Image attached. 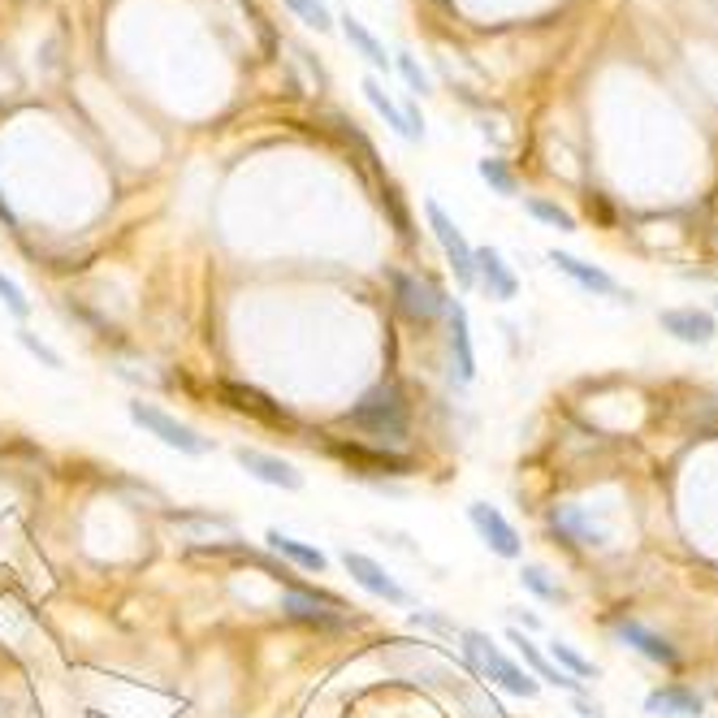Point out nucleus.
Instances as JSON below:
<instances>
[{
    "label": "nucleus",
    "mask_w": 718,
    "mask_h": 718,
    "mask_svg": "<svg viewBox=\"0 0 718 718\" xmlns=\"http://www.w3.org/2000/svg\"><path fill=\"white\" fill-rule=\"evenodd\" d=\"M351 428H359L363 437H376L381 446L402 441L407 437V398H402V389L389 385V381L368 389L351 407Z\"/></svg>",
    "instance_id": "obj_1"
},
{
    "label": "nucleus",
    "mask_w": 718,
    "mask_h": 718,
    "mask_svg": "<svg viewBox=\"0 0 718 718\" xmlns=\"http://www.w3.org/2000/svg\"><path fill=\"white\" fill-rule=\"evenodd\" d=\"M459 641H463L467 658L476 663V671H480L485 680H493V684H498V689H507L511 697H537V689H541V684H537L524 667H515V663H511V658H507V654H502V650H498L485 632H472V628H467V632H459Z\"/></svg>",
    "instance_id": "obj_2"
},
{
    "label": "nucleus",
    "mask_w": 718,
    "mask_h": 718,
    "mask_svg": "<svg viewBox=\"0 0 718 718\" xmlns=\"http://www.w3.org/2000/svg\"><path fill=\"white\" fill-rule=\"evenodd\" d=\"M130 420H134L148 437L165 441V446H169V450H178V454L204 459V454H213V450H217V446H213V437H204L200 428H191L187 420H178V415H169V411H161V407H152V402H130Z\"/></svg>",
    "instance_id": "obj_3"
},
{
    "label": "nucleus",
    "mask_w": 718,
    "mask_h": 718,
    "mask_svg": "<svg viewBox=\"0 0 718 718\" xmlns=\"http://www.w3.org/2000/svg\"><path fill=\"white\" fill-rule=\"evenodd\" d=\"M330 454H334V459H343V463L351 467V476L372 480L376 489H385V480H389V476H411V467H415L407 454H394V450H385V446L334 441V446H330Z\"/></svg>",
    "instance_id": "obj_4"
},
{
    "label": "nucleus",
    "mask_w": 718,
    "mask_h": 718,
    "mask_svg": "<svg viewBox=\"0 0 718 718\" xmlns=\"http://www.w3.org/2000/svg\"><path fill=\"white\" fill-rule=\"evenodd\" d=\"M424 217H428V230H433V239H437V247H441V256H446V265L454 269V282L463 286V291H472L476 286V269H472V243L463 239V230L454 226V217L437 204V200H424Z\"/></svg>",
    "instance_id": "obj_5"
},
{
    "label": "nucleus",
    "mask_w": 718,
    "mask_h": 718,
    "mask_svg": "<svg viewBox=\"0 0 718 718\" xmlns=\"http://www.w3.org/2000/svg\"><path fill=\"white\" fill-rule=\"evenodd\" d=\"M389 286H394V308L402 312V321H411V325H433L437 317H446V295L433 286V282H424V278H415V273H389Z\"/></svg>",
    "instance_id": "obj_6"
},
{
    "label": "nucleus",
    "mask_w": 718,
    "mask_h": 718,
    "mask_svg": "<svg viewBox=\"0 0 718 718\" xmlns=\"http://www.w3.org/2000/svg\"><path fill=\"white\" fill-rule=\"evenodd\" d=\"M282 611L286 619L304 624V628H347L351 619L343 615V602L330 598V593H312V589H286L282 593Z\"/></svg>",
    "instance_id": "obj_7"
},
{
    "label": "nucleus",
    "mask_w": 718,
    "mask_h": 718,
    "mask_svg": "<svg viewBox=\"0 0 718 718\" xmlns=\"http://www.w3.org/2000/svg\"><path fill=\"white\" fill-rule=\"evenodd\" d=\"M234 459H239V467H243L247 476H256L260 485H273V489H286V493H299V489H304V472H299L291 459H278V454L256 450V446H239Z\"/></svg>",
    "instance_id": "obj_8"
},
{
    "label": "nucleus",
    "mask_w": 718,
    "mask_h": 718,
    "mask_svg": "<svg viewBox=\"0 0 718 718\" xmlns=\"http://www.w3.org/2000/svg\"><path fill=\"white\" fill-rule=\"evenodd\" d=\"M467 520H472L476 537H480L498 559H520V554H524V541H520L515 524H511L498 507H489V502H472V507H467Z\"/></svg>",
    "instance_id": "obj_9"
},
{
    "label": "nucleus",
    "mask_w": 718,
    "mask_h": 718,
    "mask_svg": "<svg viewBox=\"0 0 718 718\" xmlns=\"http://www.w3.org/2000/svg\"><path fill=\"white\" fill-rule=\"evenodd\" d=\"M343 567H347V576L356 580L363 593H372V598H381V602H389V606H407V589H402L376 559H368V554H359V550H343Z\"/></svg>",
    "instance_id": "obj_10"
},
{
    "label": "nucleus",
    "mask_w": 718,
    "mask_h": 718,
    "mask_svg": "<svg viewBox=\"0 0 718 718\" xmlns=\"http://www.w3.org/2000/svg\"><path fill=\"white\" fill-rule=\"evenodd\" d=\"M546 524H550V533L559 537V541H567V546H606V528L585 511V507H572V502H563V507H550L546 511Z\"/></svg>",
    "instance_id": "obj_11"
},
{
    "label": "nucleus",
    "mask_w": 718,
    "mask_h": 718,
    "mask_svg": "<svg viewBox=\"0 0 718 718\" xmlns=\"http://www.w3.org/2000/svg\"><path fill=\"white\" fill-rule=\"evenodd\" d=\"M472 269H476V282L489 291V299H515L520 295V278L511 273V265L502 260L498 247H472Z\"/></svg>",
    "instance_id": "obj_12"
},
{
    "label": "nucleus",
    "mask_w": 718,
    "mask_h": 718,
    "mask_svg": "<svg viewBox=\"0 0 718 718\" xmlns=\"http://www.w3.org/2000/svg\"><path fill=\"white\" fill-rule=\"evenodd\" d=\"M221 394H226V402H230L234 411H243V415H252V420H260V424L295 428V415H291L282 402H273L269 394L252 389V385H221Z\"/></svg>",
    "instance_id": "obj_13"
},
{
    "label": "nucleus",
    "mask_w": 718,
    "mask_h": 718,
    "mask_svg": "<svg viewBox=\"0 0 718 718\" xmlns=\"http://www.w3.org/2000/svg\"><path fill=\"white\" fill-rule=\"evenodd\" d=\"M615 637H619L624 645H632L637 654H645L650 663H663V667H680V654H676V645H671L667 637H658L654 628H645L641 619H619V624H615Z\"/></svg>",
    "instance_id": "obj_14"
},
{
    "label": "nucleus",
    "mask_w": 718,
    "mask_h": 718,
    "mask_svg": "<svg viewBox=\"0 0 718 718\" xmlns=\"http://www.w3.org/2000/svg\"><path fill=\"white\" fill-rule=\"evenodd\" d=\"M507 641L515 645V654L524 658V671H528L537 684H554V689L580 693V680H572L567 671H559V667H554V663H550V658H546V654H541V650H537V645H533V641H528L520 628H511V632H507Z\"/></svg>",
    "instance_id": "obj_15"
},
{
    "label": "nucleus",
    "mask_w": 718,
    "mask_h": 718,
    "mask_svg": "<svg viewBox=\"0 0 718 718\" xmlns=\"http://www.w3.org/2000/svg\"><path fill=\"white\" fill-rule=\"evenodd\" d=\"M663 330L671 338L689 343V347H706V343H715L718 334L715 317L702 312V308H671V312H663Z\"/></svg>",
    "instance_id": "obj_16"
},
{
    "label": "nucleus",
    "mask_w": 718,
    "mask_h": 718,
    "mask_svg": "<svg viewBox=\"0 0 718 718\" xmlns=\"http://www.w3.org/2000/svg\"><path fill=\"white\" fill-rule=\"evenodd\" d=\"M446 321H450V359H454V372H459V381H472L476 376V351H472L467 308L459 299H450L446 304Z\"/></svg>",
    "instance_id": "obj_17"
},
{
    "label": "nucleus",
    "mask_w": 718,
    "mask_h": 718,
    "mask_svg": "<svg viewBox=\"0 0 718 718\" xmlns=\"http://www.w3.org/2000/svg\"><path fill=\"white\" fill-rule=\"evenodd\" d=\"M550 265L559 269V273H567L576 286H585L589 295H619V282L606 273V269H598V265H585L580 256H572V252H550Z\"/></svg>",
    "instance_id": "obj_18"
},
{
    "label": "nucleus",
    "mask_w": 718,
    "mask_h": 718,
    "mask_svg": "<svg viewBox=\"0 0 718 718\" xmlns=\"http://www.w3.org/2000/svg\"><path fill=\"white\" fill-rule=\"evenodd\" d=\"M645 710L658 718H697L706 710V702L684 684H667V689H654L645 697Z\"/></svg>",
    "instance_id": "obj_19"
},
{
    "label": "nucleus",
    "mask_w": 718,
    "mask_h": 718,
    "mask_svg": "<svg viewBox=\"0 0 718 718\" xmlns=\"http://www.w3.org/2000/svg\"><path fill=\"white\" fill-rule=\"evenodd\" d=\"M338 26H343V39L351 43V52H356V56H363L372 69L389 74V65H394V61H389L385 43H381V39H376V35H372V30H368L359 17H351V13H347V17H338Z\"/></svg>",
    "instance_id": "obj_20"
},
{
    "label": "nucleus",
    "mask_w": 718,
    "mask_h": 718,
    "mask_svg": "<svg viewBox=\"0 0 718 718\" xmlns=\"http://www.w3.org/2000/svg\"><path fill=\"white\" fill-rule=\"evenodd\" d=\"M265 541H269L273 554H282L286 563H295V567H304V572H325V567H330V559H325L317 546H308V541H299V537H291V533L269 528Z\"/></svg>",
    "instance_id": "obj_21"
},
{
    "label": "nucleus",
    "mask_w": 718,
    "mask_h": 718,
    "mask_svg": "<svg viewBox=\"0 0 718 718\" xmlns=\"http://www.w3.org/2000/svg\"><path fill=\"white\" fill-rule=\"evenodd\" d=\"M359 91H363V100H368V104L376 108V117H381V121H385V126H389V130H394L398 139H407V143H411V126H407V117H402V108H398V104L389 100V91H385V82L368 74V78L359 82Z\"/></svg>",
    "instance_id": "obj_22"
},
{
    "label": "nucleus",
    "mask_w": 718,
    "mask_h": 718,
    "mask_svg": "<svg viewBox=\"0 0 718 718\" xmlns=\"http://www.w3.org/2000/svg\"><path fill=\"white\" fill-rule=\"evenodd\" d=\"M524 213H528L533 221H541V226H550V230H559V234H572V230H576V217H572L567 208H559L554 200H541V195H528V200H524Z\"/></svg>",
    "instance_id": "obj_23"
},
{
    "label": "nucleus",
    "mask_w": 718,
    "mask_h": 718,
    "mask_svg": "<svg viewBox=\"0 0 718 718\" xmlns=\"http://www.w3.org/2000/svg\"><path fill=\"white\" fill-rule=\"evenodd\" d=\"M520 585H524L533 598H541V602H567V589H563L559 580H550V572L537 567V563H524V567H520Z\"/></svg>",
    "instance_id": "obj_24"
},
{
    "label": "nucleus",
    "mask_w": 718,
    "mask_h": 718,
    "mask_svg": "<svg viewBox=\"0 0 718 718\" xmlns=\"http://www.w3.org/2000/svg\"><path fill=\"white\" fill-rule=\"evenodd\" d=\"M476 174H480V182L493 191V195H515L520 191V182H515V174L507 169V161H498V156H485V161H476Z\"/></svg>",
    "instance_id": "obj_25"
},
{
    "label": "nucleus",
    "mask_w": 718,
    "mask_h": 718,
    "mask_svg": "<svg viewBox=\"0 0 718 718\" xmlns=\"http://www.w3.org/2000/svg\"><path fill=\"white\" fill-rule=\"evenodd\" d=\"M546 658H550V663H554L559 671H567L572 680H598V667H593L589 658H580V654H576V650H572L567 641H554Z\"/></svg>",
    "instance_id": "obj_26"
},
{
    "label": "nucleus",
    "mask_w": 718,
    "mask_h": 718,
    "mask_svg": "<svg viewBox=\"0 0 718 718\" xmlns=\"http://www.w3.org/2000/svg\"><path fill=\"white\" fill-rule=\"evenodd\" d=\"M304 26H312V30H334V9H330V0H282Z\"/></svg>",
    "instance_id": "obj_27"
},
{
    "label": "nucleus",
    "mask_w": 718,
    "mask_h": 718,
    "mask_svg": "<svg viewBox=\"0 0 718 718\" xmlns=\"http://www.w3.org/2000/svg\"><path fill=\"white\" fill-rule=\"evenodd\" d=\"M389 61H394V69L402 74V82H407V87H411L415 95H428V91H433V82H428V74H424V65H420V61H415L411 52H394Z\"/></svg>",
    "instance_id": "obj_28"
},
{
    "label": "nucleus",
    "mask_w": 718,
    "mask_h": 718,
    "mask_svg": "<svg viewBox=\"0 0 718 718\" xmlns=\"http://www.w3.org/2000/svg\"><path fill=\"white\" fill-rule=\"evenodd\" d=\"M0 304L9 308L13 321H26V317H30V299H26L22 286H17L13 278H4V273H0Z\"/></svg>",
    "instance_id": "obj_29"
},
{
    "label": "nucleus",
    "mask_w": 718,
    "mask_h": 718,
    "mask_svg": "<svg viewBox=\"0 0 718 718\" xmlns=\"http://www.w3.org/2000/svg\"><path fill=\"white\" fill-rule=\"evenodd\" d=\"M17 343H22V347H26L30 356L39 359V363H48V368H61V356H56V351H52L48 343H39V338H35L30 330H17Z\"/></svg>",
    "instance_id": "obj_30"
},
{
    "label": "nucleus",
    "mask_w": 718,
    "mask_h": 718,
    "mask_svg": "<svg viewBox=\"0 0 718 718\" xmlns=\"http://www.w3.org/2000/svg\"><path fill=\"white\" fill-rule=\"evenodd\" d=\"M411 624L415 628H428V632H441V637H454V624L441 619L437 611H411Z\"/></svg>",
    "instance_id": "obj_31"
},
{
    "label": "nucleus",
    "mask_w": 718,
    "mask_h": 718,
    "mask_svg": "<svg viewBox=\"0 0 718 718\" xmlns=\"http://www.w3.org/2000/svg\"><path fill=\"white\" fill-rule=\"evenodd\" d=\"M0 226H4V230H13V226H17V217H13V208L4 204V195H0Z\"/></svg>",
    "instance_id": "obj_32"
},
{
    "label": "nucleus",
    "mask_w": 718,
    "mask_h": 718,
    "mask_svg": "<svg viewBox=\"0 0 718 718\" xmlns=\"http://www.w3.org/2000/svg\"><path fill=\"white\" fill-rule=\"evenodd\" d=\"M576 710H580V715H589V718H602V710H598V706H589V702H576Z\"/></svg>",
    "instance_id": "obj_33"
},
{
    "label": "nucleus",
    "mask_w": 718,
    "mask_h": 718,
    "mask_svg": "<svg viewBox=\"0 0 718 718\" xmlns=\"http://www.w3.org/2000/svg\"><path fill=\"white\" fill-rule=\"evenodd\" d=\"M515 619H520V624H524V628H541V619H537V615H524V611H520V615H515Z\"/></svg>",
    "instance_id": "obj_34"
},
{
    "label": "nucleus",
    "mask_w": 718,
    "mask_h": 718,
    "mask_svg": "<svg viewBox=\"0 0 718 718\" xmlns=\"http://www.w3.org/2000/svg\"><path fill=\"white\" fill-rule=\"evenodd\" d=\"M441 4H446V0H441Z\"/></svg>",
    "instance_id": "obj_35"
}]
</instances>
